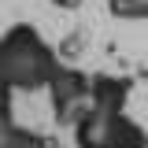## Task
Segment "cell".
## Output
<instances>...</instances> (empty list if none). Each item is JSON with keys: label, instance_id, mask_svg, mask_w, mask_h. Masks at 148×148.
Returning a JSON list of instances; mask_svg holds the SVG:
<instances>
[{"label": "cell", "instance_id": "52a82bcc", "mask_svg": "<svg viewBox=\"0 0 148 148\" xmlns=\"http://www.w3.org/2000/svg\"><path fill=\"white\" fill-rule=\"evenodd\" d=\"M108 8L119 18H148V0H108Z\"/></svg>", "mask_w": 148, "mask_h": 148}, {"label": "cell", "instance_id": "6da1fadb", "mask_svg": "<svg viewBox=\"0 0 148 148\" xmlns=\"http://www.w3.org/2000/svg\"><path fill=\"white\" fill-rule=\"evenodd\" d=\"M59 74V56L30 22H15L0 37V78L22 92L48 89Z\"/></svg>", "mask_w": 148, "mask_h": 148}, {"label": "cell", "instance_id": "7a4b0ae2", "mask_svg": "<svg viewBox=\"0 0 148 148\" xmlns=\"http://www.w3.org/2000/svg\"><path fill=\"white\" fill-rule=\"evenodd\" d=\"M52 111H56V122L63 126H74L82 119V111L89 108V92H92V78L74 67H59V74L52 78Z\"/></svg>", "mask_w": 148, "mask_h": 148}, {"label": "cell", "instance_id": "277c9868", "mask_svg": "<svg viewBox=\"0 0 148 148\" xmlns=\"http://www.w3.org/2000/svg\"><path fill=\"white\" fill-rule=\"evenodd\" d=\"M130 89H133V82L122 78V74H92L89 104L92 108H104V111H126Z\"/></svg>", "mask_w": 148, "mask_h": 148}, {"label": "cell", "instance_id": "9c48e42d", "mask_svg": "<svg viewBox=\"0 0 148 148\" xmlns=\"http://www.w3.org/2000/svg\"><path fill=\"white\" fill-rule=\"evenodd\" d=\"M56 8H78V4H82V0H52Z\"/></svg>", "mask_w": 148, "mask_h": 148}, {"label": "cell", "instance_id": "30bf717a", "mask_svg": "<svg viewBox=\"0 0 148 148\" xmlns=\"http://www.w3.org/2000/svg\"><path fill=\"white\" fill-rule=\"evenodd\" d=\"M0 89H11V85H8V82H4V78H0Z\"/></svg>", "mask_w": 148, "mask_h": 148}, {"label": "cell", "instance_id": "5b68a950", "mask_svg": "<svg viewBox=\"0 0 148 148\" xmlns=\"http://www.w3.org/2000/svg\"><path fill=\"white\" fill-rule=\"evenodd\" d=\"M108 148H148V133L141 122H133L126 111H119L115 115V122H111V141Z\"/></svg>", "mask_w": 148, "mask_h": 148}, {"label": "cell", "instance_id": "8992f818", "mask_svg": "<svg viewBox=\"0 0 148 148\" xmlns=\"http://www.w3.org/2000/svg\"><path fill=\"white\" fill-rule=\"evenodd\" d=\"M0 148H48L45 145V137L41 133H34V130H22V126H15L11 133H8V141Z\"/></svg>", "mask_w": 148, "mask_h": 148}, {"label": "cell", "instance_id": "3957f363", "mask_svg": "<svg viewBox=\"0 0 148 148\" xmlns=\"http://www.w3.org/2000/svg\"><path fill=\"white\" fill-rule=\"evenodd\" d=\"M119 111H104V108H85L82 119L74 122V141L78 148H108L111 141V122H115Z\"/></svg>", "mask_w": 148, "mask_h": 148}, {"label": "cell", "instance_id": "ba28073f", "mask_svg": "<svg viewBox=\"0 0 148 148\" xmlns=\"http://www.w3.org/2000/svg\"><path fill=\"white\" fill-rule=\"evenodd\" d=\"M11 92L15 89H0V145H4L8 133L15 130V119H11Z\"/></svg>", "mask_w": 148, "mask_h": 148}]
</instances>
